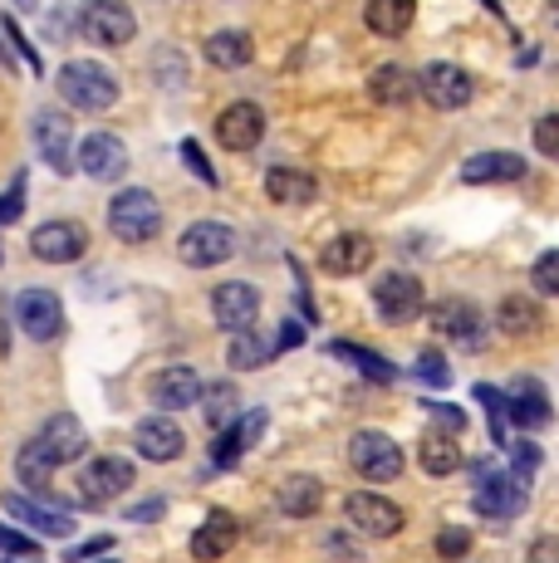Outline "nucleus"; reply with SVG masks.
I'll return each instance as SVG.
<instances>
[{
    "mask_svg": "<svg viewBox=\"0 0 559 563\" xmlns=\"http://www.w3.org/2000/svg\"><path fill=\"white\" fill-rule=\"evenodd\" d=\"M59 99L69 108H84V113H103V108L118 103V84L103 64L79 59V64H64L59 69Z\"/></svg>",
    "mask_w": 559,
    "mask_h": 563,
    "instance_id": "f257e3e1",
    "label": "nucleus"
},
{
    "mask_svg": "<svg viewBox=\"0 0 559 563\" xmlns=\"http://www.w3.org/2000/svg\"><path fill=\"white\" fill-rule=\"evenodd\" d=\"M109 231L128 245L153 241V235L163 231V206H157L153 191H138V187L118 191L113 206H109Z\"/></svg>",
    "mask_w": 559,
    "mask_h": 563,
    "instance_id": "f03ea898",
    "label": "nucleus"
},
{
    "mask_svg": "<svg viewBox=\"0 0 559 563\" xmlns=\"http://www.w3.org/2000/svg\"><path fill=\"white\" fill-rule=\"evenodd\" d=\"M476 515L486 519H511L525 510V475L501 471L496 461H481L476 465V495H471Z\"/></svg>",
    "mask_w": 559,
    "mask_h": 563,
    "instance_id": "7ed1b4c3",
    "label": "nucleus"
},
{
    "mask_svg": "<svg viewBox=\"0 0 559 563\" xmlns=\"http://www.w3.org/2000/svg\"><path fill=\"white\" fill-rule=\"evenodd\" d=\"M79 30H84V40H94V45L118 49V45H128V40L138 35V20H133V10H128L123 0H84Z\"/></svg>",
    "mask_w": 559,
    "mask_h": 563,
    "instance_id": "20e7f679",
    "label": "nucleus"
},
{
    "mask_svg": "<svg viewBox=\"0 0 559 563\" xmlns=\"http://www.w3.org/2000/svg\"><path fill=\"white\" fill-rule=\"evenodd\" d=\"M349 461L359 465L363 481H397L403 475V446L383 431H359L349 441Z\"/></svg>",
    "mask_w": 559,
    "mask_h": 563,
    "instance_id": "39448f33",
    "label": "nucleus"
},
{
    "mask_svg": "<svg viewBox=\"0 0 559 563\" xmlns=\"http://www.w3.org/2000/svg\"><path fill=\"white\" fill-rule=\"evenodd\" d=\"M423 279L417 275H403V269H393V275H383L379 285H373V305H379V319L383 323H413L417 313H423Z\"/></svg>",
    "mask_w": 559,
    "mask_h": 563,
    "instance_id": "423d86ee",
    "label": "nucleus"
},
{
    "mask_svg": "<svg viewBox=\"0 0 559 563\" xmlns=\"http://www.w3.org/2000/svg\"><path fill=\"white\" fill-rule=\"evenodd\" d=\"M231 251H235V235H231V225H221V221H197L191 231H182V241H177V255L187 260L191 269L221 265V260H231Z\"/></svg>",
    "mask_w": 559,
    "mask_h": 563,
    "instance_id": "0eeeda50",
    "label": "nucleus"
},
{
    "mask_svg": "<svg viewBox=\"0 0 559 563\" xmlns=\"http://www.w3.org/2000/svg\"><path fill=\"white\" fill-rule=\"evenodd\" d=\"M417 89H423V99L432 103V108H442V113H457V108L471 103L476 84H471V74L461 69V64H427V74L417 79Z\"/></svg>",
    "mask_w": 559,
    "mask_h": 563,
    "instance_id": "6e6552de",
    "label": "nucleus"
},
{
    "mask_svg": "<svg viewBox=\"0 0 559 563\" xmlns=\"http://www.w3.org/2000/svg\"><path fill=\"white\" fill-rule=\"evenodd\" d=\"M15 319H20V329H25L30 339L50 343V339H59V329H64V305H59L55 289H20L15 295Z\"/></svg>",
    "mask_w": 559,
    "mask_h": 563,
    "instance_id": "1a4fd4ad",
    "label": "nucleus"
},
{
    "mask_svg": "<svg viewBox=\"0 0 559 563\" xmlns=\"http://www.w3.org/2000/svg\"><path fill=\"white\" fill-rule=\"evenodd\" d=\"M343 515H349V525L369 539H393L397 529H403V510H397L393 500H383V495H373V490L349 495V500H343Z\"/></svg>",
    "mask_w": 559,
    "mask_h": 563,
    "instance_id": "9d476101",
    "label": "nucleus"
},
{
    "mask_svg": "<svg viewBox=\"0 0 559 563\" xmlns=\"http://www.w3.org/2000/svg\"><path fill=\"white\" fill-rule=\"evenodd\" d=\"M211 313H217V323L226 333H251L255 319H261V289L231 279V285H221L211 295Z\"/></svg>",
    "mask_w": 559,
    "mask_h": 563,
    "instance_id": "9b49d317",
    "label": "nucleus"
},
{
    "mask_svg": "<svg viewBox=\"0 0 559 563\" xmlns=\"http://www.w3.org/2000/svg\"><path fill=\"white\" fill-rule=\"evenodd\" d=\"M128 485H133V461H123V456H94L79 471V495H89V505L113 500Z\"/></svg>",
    "mask_w": 559,
    "mask_h": 563,
    "instance_id": "f8f14e48",
    "label": "nucleus"
},
{
    "mask_svg": "<svg viewBox=\"0 0 559 563\" xmlns=\"http://www.w3.org/2000/svg\"><path fill=\"white\" fill-rule=\"evenodd\" d=\"M432 333L437 339H451V343L476 349L481 333H486V319H481V309L471 305V299H442V305L432 309Z\"/></svg>",
    "mask_w": 559,
    "mask_h": 563,
    "instance_id": "ddd939ff",
    "label": "nucleus"
},
{
    "mask_svg": "<svg viewBox=\"0 0 559 563\" xmlns=\"http://www.w3.org/2000/svg\"><path fill=\"white\" fill-rule=\"evenodd\" d=\"M261 133H265V113L255 103H231L217 118V143L226 153H251V147H261Z\"/></svg>",
    "mask_w": 559,
    "mask_h": 563,
    "instance_id": "4468645a",
    "label": "nucleus"
},
{
    "mask_svg": "<svg viewBox=\"0 0 559 563\" xmlns=\"http://www.w3.org/2000/svg\"><path fill=\"white\" fill-rule=\"evenodd\" d=\"M84 245H89V235H84V225H74V221H45L35 235H30V251L45 260V265H69V260L84 255Z\"/></svg>",
    "mask_w": 559,
    "mask_h": 563,
    "instance_id": "2eb2a0df",
    "label": "nucleus"
},
{
    "mask_svg": "<svg viewBox=\"0 0 559 563\" xmlns=\"http://www.w3.org/2000/svg\"><path fill=\"white\" fill-rule=\"evenodd\" d=\"M79 167L89 172L94 181H118L123 177V167H128V153H123V143H118L113 133H89L79 143Z\"/></svg>",
    "mask_w": 559,
    "mask_h": 563,
    "instance_id": "dca6fc26",
    "label": "nucleus"
},
{
    "mask_svg": "<svg viewBox=\"0 0 559 563\" xmlns=\"http://www.w3.org/2000/svg\"><path fill=\"white\" fill-rule=\"evenodd\" d=\"M369 265H373V241L369 235H339V241H329L325 251H319V269L335 275V279L363 275Z\"/></svg>",
    "mask_w": 559,
    "mask_h": 563,
    "instance_id": "f3484780",
    "label": "nucleus"
},
{
    "mask_svg": "<svg viewBox=\"0 0 559 563\" xmlns=\"http://www.w3.org/2000/svg\"><path fill=\"white\" fill-rule=\"evenodd\" d=\"M133 446H138V456H147V461H177L187 437H182V427L172 417H147V421H138Z\"/></svg>",
    "mask_w": 559,
    "mask_h": 563,
    "instance_id": "a211bd4d",
    "label": "nucleus"
},
{
    "mask_svg": "<svg viewBox=\"0 0 559 563\" xmlns=\"http://www.w3.org/2000/svg\"><path fill=\"white\" fill-rule=\"evenodd\" d=\"M35 446L45 451L55 465H69V461H79L84 456V446H89V437H84V427L74 417H50L45 421V431L35 437Z\"/></svg>",
    "mask_w": 559,
    "mask_h": 563,
    "instance_id": "6ab92c4d",
    "label": "nucleus"
},
{
    "mask_svg": "<svg viewBox=\"0 0 559 563\" xmlns=\"http://www.w3.org/2000/svg\"><path fill=\"white\" fill-rule=\"evenodd\" d=\"M35 143H40V157H45L55 172H69V167H74V153H69V147H74L69 118L55 113V108L35 118Z\"/></svg>",
    "mask_w": 559,
    "mask_h": 563,
    "instance_id": "aec40b11",
    "label": "nucleus"
},
{
    "mask_svg": "<svg viewBox=\"0 0 559 563\" xmlns=\"http://www.w3.org/2000/svg\"><path fill=\"white\" fill-rule=\"evenodd\" d=\"M153 402L157 411H182V407L201 402V377L191 367H163L153 377Z\"/></svg>",
    "mask_w": 559,
    "mask_h": 563,
    "instance_id": "412c9836",
    "label": "nucleus"
},
{
    "mask_svg": "<svg viewBox=\"0 0 559 563\" xmlns=\"http://www.w3.org/2000/svg\"><path fill=\"white\" fill-rule=\"evenodd\" d=\"M505 402H511L515 427H525V431H540L545 421H550V397H545V387L535 383V377H515Z\"/></svg>",
    "mask_w": 559,
    "mask_h": 563,
    "instance_id": "4be33fe9",
    "label": "nucleus"
},
{
    "mask_svg": "<svg viewBox=\"0 0 559 563\" xmlns=\"http://www.w3.org/2000/svg\"><path fill=\"white\" fill-rule=\"evenodd\" d=\"M235 519L226 515V510H211L207 519H201V529L191 534V559L197 563H211V559H221V554H231V544H235Z\"/></svg>",
    "mask_w": 559,
    "mask_h": 563,
    "instance_id": "5701e85b",
    "label": "nucleus"
},
{
    "mask_svg": "<svg viewBox=\"0 0 559 563\" xmlns=\"http://www.w3.org/2000/svg\"><path fill=\"white\" fill-rule=\"evenodd\" d=\"M275 505H280V515H289V519H309L325 505V485H319L315 475H289V481H280Z\"/></svg>",
    "mask_w": 559,
    "mask_h": 563,
    "instance_id": "b1692460",
    "label": "nucleus"
},
{
    "mask_svg": "<svg viewBox=\"0 0 559 563\" xmlns=\"http://www.w3.org/2000/svg\"><path fill=\"white\" fill-rule=\"evenodd\" d=\"M369 30L373 35H383V40H397V35H407L413 30V20H417V0H369Z\"/></svg>",
    "mask_w": 559,
    "mask_h": 563,
    "instance_id": "393cba45",
    "label": "nucleus"
},
{
    "mask_svg": "<svg viewBox=\"0 0 559 563\" xmlns=\"http://www.w3.org/2000/svg\"><path fill=\"white\" fill-rule=\"evenodd\" d=\"M6 515H15L20 525H30L35 534H74V519L69 515L45 510V505H35L30 495H6Z\"/></svg>",
    "mask_w": 559,
    "mask_h": 563,
    "instance_id": "a878e982",
    "label": "nucleus"
},
{
    "mask_svg": "<svg viewBox=\"0 0 559 563\" xmlns=\"http://www.w3.org/2000/svg\"><path fill=\"white\" fill-rule=\"evenodd\" d=\"M265 191H271V201H280V206H309L319 197V181L309 177V172L275 167L271 177H265Z\"/></svg>",
    "mask_w": 559,
    "mask_h": 563,
    "instance_id": "bb28decb",
    "label": "nucleus"
},
{
    "mask_svg": "<svg viewBox=\"0 0 559 563\" xmlns=\"http://www.w3.org/2000/svg\"><path fill=\"white\" fill-rule=\"evenodd\" d=\"M369 93H373V103L397 108V103H407L417 93V79L403 69V64H379V69H373V79H369Z\"/></svg>",
    "mask_w": 559,
    "mask_h": 563,
    "instance_id": "cd10ccee",
    "label": "nucleus"
},
{
    "mask_svg": "<svg viewBox=\"0 0 559 563\" xmlns=\"http://www.w3.org/2000/svg\"><path fill=\"white\" fill-rule=\"evenodd\" d=\"M467 181H520L525 177V157L515 153H476L461 167Z\"/></svg>",
    "mask_w": 559,
    "mask_h": 563,
    "instance_id": "c85d7f7f",
    "label": "nucleus"
},
{
    "mask_svg": "<svg viewBox=\"0 0 559 563\" xmlns=\"http://www.w3.org/2000/svg\"><path fill=\"white\" fill-rule=\"evenodd\" d=\"M275 358V333H235V343L226 349V363H231V373H251V367L271 363Z\"/></svg>",
    "mask_w": 559,
    "mask_h": 563,
    "instance_id": "c756f323",
    "label": "nucleus"
},
{
    "mask_svg": "<svg viewBox=\"0 0 559 563\" xmlns=\"http://www.w3.org/2000/svg\"><path fill=\"white\" fill-rule=\"evenodd\" d=\"M207 59L217 64V69H245V64L255 59V45L241 30H217V35L207 40Z\"/></svg>",
    "mask_w": 559,
    "mask_h": 563,
    "instance_id": "7c9ffc66",
    "label": "nucleus"
},
{
    "mask_svg": "<svg viewBox=\"0 0 559 563\" xmlns=\"http://www.w3.org/2000/svg\"><path fill=\"white\" fill-rule=\"evenodd\" d=\"M496 323L511 339H535V333L545 329V313H540V305L535 299H520V295H511L501 305V313H496Z\"/></svg>",
    "mask_w": 559,
    "mask_h": 563,
    "instance_id": "2f4dec72",
    "label": "nucleus"
},
{
    "mask_svg": "<svg viewBox=\"0 0 559 563\" xmlns=\"http://www.w3.org/2000/svg\"><path fill=\"white\" fill-rule=\"evenodd\" d=\"M201 417H207L217 431L235 427V417H241V397H235V387H231V383L201 387Z\"/></svg>",
    "mask_w": 559,
    "mask_h": 563,
    "instance_id": "473e14b6",
    "label": "nucleus"
},
{
    "mask_svg": "<svg viewBox=\"0 0 559 563\" xmlns=\"http://www.w3.org/2000/svg\"><path fill=\"white\" fill-rule=\"evenodd\" d=\"M423 471L427 475L461 471V451H457V441H451L447 431H427V437H423Z\"/></svg>",
    "mask_w": 559,
    "mask_h": 563,
    "instance_id": "72a5a7b5",
    "label": "nucleus"
},
{
    "mask_svg": "<svg viewBox=\"0 0 559 563\" xmlns=\"http://www.w3.org/2000/svg\"><path fill=\"white\" fill-rule=\"evenodd\" d=\"M15 471H20V481L30 485V490H40V495H50V481H55V461L45 456V451L30 441V446H20V456H15Z\"/></svg>",
    "mask_w": 559,
    "mask_h": 563,
    "instance_id": "f704fd0d",
    "label": "nucleus"
},
{
    "mask_svg": "<svg viewBox=\"0 0 559 563\" xmlns=\"http://www.w3.org/2000/svg\"><path fill=\"white\" fill-rule=\"evenodd\" d=\"M335 353L343 363H353V367H363V373L373 377V383H397V367L388 358H379V353H369V349H353V343H335Z\"/></svg>",
    "mask_w": 559,
    "mask_h": 563,
    "instance_id": "c9c22d12",
    "label": "nucleus"
},
{
    "mask_svg": "<svg viewBox=\"0 0 559 563\" xmlns=\"http://www.w3.org/2000/svg\"><path fill=\"white\" fill-rule=\"evenodd\" d=\"M476 402L491 411V437L505 441V421H511V402H505L496 387H476Z\"/></svg>",
    "mask_w": 559,
    "mask_h": 563,
    "instance_id": "e433bc0d",
    "label": "nucleus"
},
{
    "mask_svg": "<svg viewBox=\"0 0 559 563\" xmlns=\"http://www.w3.org/2000/svg\"><path fill=\"white\" fill-rule=\"evenodd\" d=\"M530 279H535V289H540V295H555L559 299V251H545L540 260H535Z\"/></svg>",
    "mask_w": 559,
    "mask_h": 563,
    "instance_id": "4c0bfd02",
    "label": "nucleus"
},
{
    "mask_svg": "<svg viewBox=\"0 0 559 563\" xmlns=\"http://www.w3.org/2000/svg\"><path fill=\"white\" fill-rule=\"evenodd\" d=\"M417 383H427V387H447L451 383V367H447L442 353H423V358H417Z\"/></svg>",
    "mask_w": 559,
    "mask_h": 563,
    "instance_id": "58836bf2",
    "label": "nucleus"
},
{
    "mask_svg": "<svg viewBox=\"0 0 559 563\" xmlns=\"http://www.w3.org/2000/svg\"><path fill=\"white\" fill-rule=\"evenodd\" d=\"M535 147H540L550 162H559V113H550V118H540V123H535Z\"/></svg>",
    "mask_w": 559,
    "mask_h": 563,
    "instance_id": "ea45409f",
    "label": "nucleus"
},
{
    "mask_svg": "<svg viewBox=\"0 0 559 563\" xmlns=\"http://www.w3.org/2000/svg\"><path fill=\"white\" fill-rule=\"evenodd\" d=\"M0 549H6V559L10 554H15V559H35V539H25V534H20V529H6V525H0Z\"/></svg>",
    "mask_w": 559,
    "mask_h": 563,
    "instance_id": "a19ab883",
    "label": "nucleus"
},
{
    "mask_svg": "<svg viewBox=\"0 0 559 563\" xmlns=\"http://www.w3.org/2000/svg\"><path fill=\"white\" fill-rule=\"evenodd\" d=\"M467 549H471L467 529H442V534H437V554H442V559H461Z\"/></svg>",
    "mask_w": 559,
    "mask_h": 563,
    "instance_id": "79ce46f5",
    "label": "nucleus"
},
{
    "mask_svg": "<svg viewBox=\"0 0 559 563\" xmlns=\"http://www.w3.org/2000/svg\"><path fill=\"white\" fill-rule=\"evenodd\" d=\"M182 162H187V167L197 172V177L207 181V187H217V172H211V162L201 157V147H197V143H182Z\"/></svg>",
    "mask_w": 559,
    "mask_h": 563,
    "instance_id": "37998d69",
    "label": "nucleus"
},
{
    "mask_svg": "<svg viewBox=\"0 0 559 563\" xmlns=\"http://www.w3.org/2000/svg\"><path fill=\"white\" fill-rule=\"evenodd\" d=\"M525 563H559V534H545L530 544V559Z\"/></svg>",
    "mask_w": 559,
    "mask_h": 563,
    "instance_id": "c03bdc74",
    "label": "nucleus"
},
{
    "mask_svg": "<svg viewBox=\"0 0 559 563\" xmlns=\"http://www.w3.org/2000/svg\"><path fill=\"white\" fill-rule=\"evenodd\" d=\"M113 539L109 534H99V539H89V544H74V549H64V559L69 563H84V559H94V554H103V549H109Z\"/></svg>",
    "mask_w": 559,
    "mask_h": 563,
    "instance_id": "a18cd8bd",
    "label": "nucleus"
},
{
    "mask_svg": "<svg viewBox=\"0 0 559 563\" xmlns=\"http://www.w3.org/2000/svg\"><path fill=\"white\" fill-rule=\"evenodd\" d=\"M305 343V329L299 323H280L275 329V353H289V349H299Z\"/></svg>",
    "mask_w": 559,
    "mask_h": 563,
    "instance_id": "49530a36",
    "label": "nucleus"
},
{
    "mask_svg": "<svg viewBox=\"0 0 559 563\" xmlns=\"http://www.w3.org/2000/svg\"><path fill=\"white\" fill-rule=\"evenodd\" d=\"M432 417L442 421V431H447V437H451V431H461V427H467V417H461L457 407H432Z\"/></svg>",
    "mask_w": 559,
    "mask_h": 563,
    "instance_id": "de8ad7c7",
    "label": "nucleus"
},
{
    "mask_svg": "<svg viewBox=\"0 0 559 563\" xmlns=\"http://www.w3.org/2000/svg\"><path fill=\"white\" fill-rule=\"evenodd\" d=\"M163 515V495H157V500H143V505H133V510H128V519H157Z\"/></svg>",
    "mask_w": 559,
    "mask_h": 563,
    "instance_id": "09e8293b",
    "label": "nucleus"
},
{
    "mask_svg": "<svg viewBox=\"0 0 559 563\" xmlns=\"http://www.w3.org/2000/svg\"><path fill=\"white\" fill-rule=\"evenodd\" d=\"M15 5H20V10H35V5H40V0H15Z\"/></svg>",
    "mask_w": 559,
    "mask_h": 563,
    "instance_id": "8fccbe9b",
    "label": "nucleus"
},
{
    "mask_svg": "<svg viewBox=\"0 0 559 563\" xmlns=\"http://www.w3.org/2000/svg\"><path fill=\"white\" fill-rule=\"evenodd\" d=\"M6 563H40V559H6Z\"/></svg>",
    "mask_w": 559,
    "mask_h": 563,
    "instance_id": "3c124183",
    "label": "nucleus"
}]
</instances>
